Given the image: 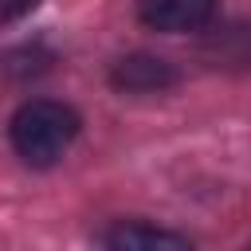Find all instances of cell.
<instances>
[{
  "instance_id": "cell-4",
  "label": "cell",
  "mask_w": 251,
  "mask_h": 251,
  "mask_svg": "<svg viewBox=\"0 0 251 251\" xmlns=\"http://www.w3.org/2000/svg\"><path fill=\"white\" fill-rule=\"evenodd\" d=\"M102 243L106 247H118V251H133V247H188L184 235L161 231V227H145V224H122V227L106 231Z\"/></svg>"
},
{
  "instance_id": "cell-2",
  "label": "cell",
  "mask_w": 251,
  "mask_h": 251,
  "mask_svg": "<svg viewBox=\"0 0 251 251\" xmlns=\"http://www.w3.org/2000/svg\"><path fill=\"white\" fill-rule=\"evenodd\" d=\"M220 0H137V16L145 27L165 31V35H184V31H204L216 20Z\"/></svg>"
},
{
  "instance_id": "cell-3",
  "label": "cell",
  "mask_w": 251,
  "mask_h": 251,
  "mask_svg": "<svg viewBox=\"0 0 251 251\" xmlns=\"http://www.w3.org/2000/svg\"><path fill=\"white\" fill-rule=\"evenodd\" d=\"M110 82L126 94H157V90H169L176 82V71L157 55H126L114 63Z\"/></svg>"
},
{
  "instance_id": "cell-5",
  "label": "cell",
  "mask_w": 251,
  "mask_h": 251,
  "mask_svg": "<svg viewBox=\"0 0 251 251\" xmlns=\"http://www.w3.org/2000/svg\"><path fill=\"white\" fill-rule=\"evenodd\" d=\"M39 0H0V24H8V20H20L24 12H31Z\"/></svg>"
},
{
  "instance_id": "cell-1",
  "label": "cell",
  "mask_w": 251,
  "mask_h": 251,
  "mask_svg": "<svg viewBox=\"0 0 251 251\" xmlns=\"http://www.w3.org/2000/svg\"><path fill=\"white\" fill-rule=\"evenodd\" d=\"M78 126L82 122L71 106L51 102V98H35V102H24L12 114L8 137H12V149L24 165L47 169L71 149V141L78 137Z\"/></svg>"
}]
</instances>
